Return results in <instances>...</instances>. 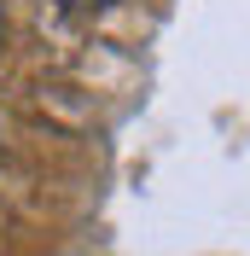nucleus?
I'll return each mask as SVG.
<instances>
[{
    "label": "nucleus",
    "mask_w": 250,
    "mask_h": 256,
    "mask_svg": "<svg viewBox=\"0 0 250 256\" xmlns=\"http://www.w3.org/2000/svg\"><path fill=\"white\" fill-rule=\"evenodd\" d=\"M0 35H6V24H0Z\"/></svg>",
    "instance_id": "nucleus-1"
}]
</instances>
